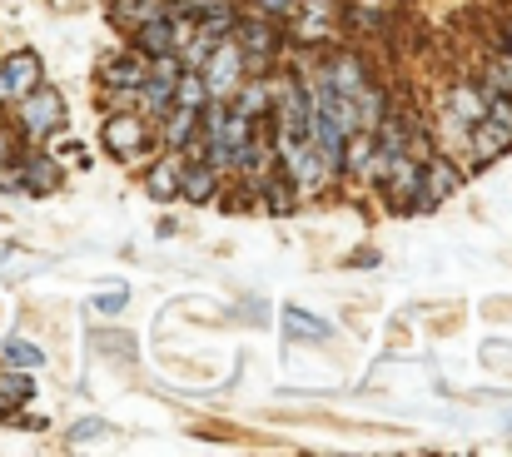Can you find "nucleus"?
<instances>
[{"label": "nucleus", "instance_id": "19", "mask_svg": "<svg viewBox=\"0 0 512 457\" xmlns=\"http://www.w3.org/2000/svg\"><path fill=\"white\" fill-rule=\"evenodd\" d=\"M174 105H189V110H204V105H209V90H204L199 70H179V80H174Z\"/></svg>", "mask_w": 512, "mask_h": 457}, {"label": "nucleus", "instance_id": "14", "mask_svg": "<svg viewBox=\"0 0 512 457\" xmlns=\"http://www.w3.org/2000/svg\"><path fill=\"white\" fill-rule=\"evenodd\" d=\"M299 204H304V194H299V184H294L284 169H274V174L259 184V209H269V214L289 219V214H299Z\"/></svg>", "mask_w": 512, "mask_h": 457}, {"label": "nucleus", "instance_id": "13", "mask_svg": "<svg viewBox=\"0 0 512 457\" xmlns=\"http://www.w3.org/2000/svg\"><path fill=\"white\" fill-rule=\"evenodd\" d=\"M229 105L239 115H249V120H269V110H274V80L269 75H244V85L229 95Z\"/></svg>", "mask_w": 512, "mask_h": 457}, {"label": "nucleus", "instance_id": "15", "mask_svg": "<svg viewBox=\"0 0 512 457\" xmlns=\"http://www.w3.org/2000/svg\"><path fill=\"white\" fill-rule=\"evenodd\" d=\"M284 333L294 343H324V338H334V323H324V318H314L304 308H284Z\"/></svg>", "mask_w": 512, "mask_h": 457}, {"label": "nucleus", "instance_id": "2", "mask_svg": "<svg viewBox=\"0 0 512 457\" xmlns=\"http://www.w3.org/2000/svg\"><path fill=\"white\" fill-rule=\"evenodd\" d=\"M229 40L239 45V55H244L249 75H269V70L284 60V50H289L284 25H274V20H264V15H254V10H239V20H234Z\"/></svg>", "mask_w": 512, "mask_h": 457}, {"label": "nucleus", "instance_id": "12", "mask_svg": "<svg viewBox=\"0 0 512 457\" xmlns=\"http://www.w3.org/2000/svg\"><path fill=\"white\" fill-rule=\"evenodd\" d=\"M443 110H448L453 120H463V125H478L483 110H488V90H483L478 80H453L448 95H443Z\"/></svg>", "mask_w": 512, "mask_h": 457}, {"label": "nucleus", "instance_id": "22", "mask_svg": "<svg viewBox=\"0 0 512 457\" xmlns=\"http://www.w3.org/2000/svg\"><path fill=\"white\" fill-rule=\"evenodd\" d=\"M130 304V294L125 289H110V294H95V313H105V318H115V313H125Z\"/></svg>", "mask_w": 512, "mask_h": 457}, {"label": "nucleus", "instance_id": "25", "mask_svg": "<svg viewBox=\"0 0 512 457\" xmlns=\"http://www.w3.org/2000/svg\"><path fill=\"white\" fill-rule=\"evenodd\" d=\"M0 120H5V115H0Z\"/></svg>", "mask_w": 512, "mask_h": 457}, {"label": "nucleus", "instance_id": "4", "mask_svg": "<svg viewBox=\"0 0 512 457\" xmlns=\"http://www.w3.org/2000/svg\"><path fill=\"white\" fill-rule=\"evenodd\" d=\"M244 75H249V65H244V55H239V45L224 35L214 50H209V60L199 65V80H204V90H209V100H229L239 85H244Z\"/></svg>", "mask_w": 512, "mask_h": 457}, {"label": "nucleus", "instance_id": "3", "mask_svg": "<svg viewBox=\"0 0 512 457\" xmlns=\"http://www.w3.org/2000/svg\"><path fill=\"white\" fill-rule=\"evenodd\" d=\"M100 145H105V154H110V159L140 164L145 154L160 150V140H155V120H145L140 110L105 115V120H100Z\"/></svg>", "mask_w": 512, "mask_h": 457}, {"label": "nucleus", "instance_id": "10", "mask_svg": "<svg viewBox=\"0 0 512 457\" xmlns=\"http://www.w3.org/2000/svg\"><path fill=\"white\" fill-rule=\"evenodd\" d=\"M179 169H184V154L155 150V159L145 164V199L174 204V199H179Z\"/></svg>", "mask_w": 512, "mask_h": 457}, {"label": "nucleus", "instance_id": "21", "mask_svg": "<svg viewBox=\"0 0 512 457\" xmlns=\"http://www.w3.org/2000/svg\"><path fill=\"white\" fill-rule=\"evenodd\" d=\"M249 10L264 15V20H274V25H289L299 15V0H249Z\"/></svg>", "mask_w": 512, "mask_h": 457}, {"label": "nucleus", "instance_id": "16", "mask_svg": "<svg viewBox=\"0 0 512 457\" xmlns=\"http://www.w3.org/2000/svg\"><path fill=\"white\" fill-rule=\"evenodd\" d=\"M0 368L40 373V368H45V348H40L35 338H10V343H0Z\"/></svg>", "mask_w": 512, "mask_h": 457}, {"label": "nucleus", "instance_id": "20", "mask_svg": "<svg viewBox=\"0 0 512 457\" xmlns=\"http://www.w3.org/2000/svg\"><path fill=\"white\" fill-rule=\"evenodd\" d=\"M100 438H110V423L105 418H80V423L65 428V448H90Z\"/></svg>", "mask_w": 512, "mask_h": 457}, {"label": "nucleus", "instance_id": "9", "mask_svg": "<svg viewBox=\"0 0 512 457\" xmlns=\"http://www.w3.org/2000/svg\"><path fill=\"white\" fill-rule=\"evenodd\" d=\"M45 80V65H40V55L35 50H5L0 55V85H5V95L15 100V95H25V90H35Z\"/></svg>", "mask_w": 512, "mask_h": 457}, {"label": "nucleus", "instance_id": "8", "mask_svg": "<svg viewBox=\"0 0 512 457\" xmlns=\"http://www.w3.org/2000/svg\"><path fill=\"white\" fill-rule=\"evenodd\" d=\"M224 194V174L214 164H204L199 154H184V169H179V199L184 204H214Z\"/></svg>", "mask_w": 512, "mask_h": 457}, {"label": "nucleus", "instance_id": "5", "mask_svg": "<svg viewBox=\"0 0 512 457\" xmlns=\"http://www.w3.org/2000/svg\"><path fill=\"white\" fill-rule=\"evenodd\" d=\"M15 164H20V194H30V199H50V194L65 184L60 154L40 150V145H20Z\"/></svg>", "mask_w": 512, "mask_h": 457}, {"label": "nucleus", "instance_id": "24", "mask_svg": "<svg viewBox=\"0 0 512 457\" xmlns=\"http://www.w3.org/2000/svg\"><path fill=\"white\" fill-rule=\"evenodd\" d=\"M498 50H512V10L503 15V25H498V40H493Z\"/></svg>", "mask_w": 512, "mask_h": 457}, {"label": "nucleus", "instance_id": "6", "mask_svg": "<svg viewBox=\"0 0 512 457\" xmlns=\"http://www.w3.org/2000/svg\"><path fill=\"white\" fill-rule=\"evenodd\" d=\"M458 184H463V169H458V159L443 150H433L423 159V184H418V204H413V214H428V209H438L443 199H453L458 194Z\"/></svg>", "mask_w": 512, "mask_h": 457}, {"label": "nucleus", "instance_id": "23", "mask_svg": "<svg viewBox=\"0 0 512 457\" xmlns=\"http://www.w3.org/2000/svg\"><path fill=\"white\" fill-rule=\"evenodd\" d=\"M15 154H20V135L0 120V164H5V159H15Z\"/></svg>", "mask_w": 512, "mask_h": 457}, {"label": "nucleus", "instance_id": "11", "mask_svg": "<svg viewBox=\"0 0 512 457\" xmlns=\"http://www.w3.org/2000/svg\"><path fill=\"white\" fill-rule=\"evenodd\" d=\"M508 150H512V135L508 130H498L493 120L468 125V159H473V169H488L493 159H503Z\"/></svg>", "mask_w": 512, "mask_h": 457}, {"label": "nucleus", "instance_id": "17", "mask_svg": "<svg viewBox=\"0 0 512 457\" xmlns=\"http://www.w3.org/2000/svg\"><path fill=\"white\" fill-rule=\"evenodd\" d=\"M0 398L20 413V408H30L35 403V373H25V368H0Z\"/></svg>", "mask_w": 512, "mask_h": 457}, {"label": "nucleus", "instance_id": "7", "mask_svg": "<svg viewBox=\"0 0 512 457\" xmlns=\"http://www.w3.org/2000/svg\"><path fill=\"white\" fill-rule=\"evenodd\" d=\"M145 75H150V60L140 55V50H110L100 65H95V85L100 90H140L145 85Z\"/></svg>", "mask_w": 512, "mask_h": 457}, {"label": "nucleus", "instance_id": "1", "mask_svg": "<svg viewBox=\"0 0 512 457\" xmlns=\"http://www.w3.org/2000/svg\"><path fill=\"white\" fill-rule=\"evenodd\" d=\"M10 110H15L10 130L20 135V145H50V140L65 135V125H70V105H65V95H60L55 85H45V80H40L35 90L15 95Z\"/></svg>", "mask_w": 512, "mask_h": 457}, {"label": "nucleus", "instance_id": "18", "mask_svg": "<svg viewBox=\"0 0 512 457\" xmlns=\"http://www.w3.org/2000/svg\"><path fill=\"white\" fill-rule=\"evenodd\" d=\"M478 85L493 95H512V50H498L493 45V55H488V65H483V75H478Z\"/></svg>", "mask_w": 512, "mask_h": 457}]
</instances>
